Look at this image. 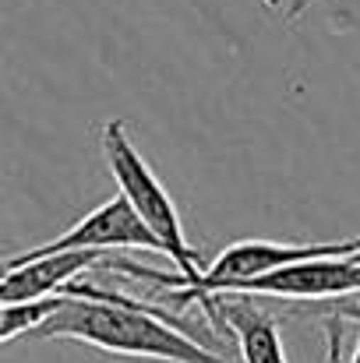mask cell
<instances>
[{"label": "cell", "mask_w": 360, "mask_h": 363, "mask_svg": "<svg viewBox=\"0 0 360 363\" xmlns=\"http://www.w3.org/2000/svg\"><path fill=\"white\" fill-rule=\"evenodd\" d=\"M32 339H71L117 357L163 363H230L191 335L187 321L92 282H67L57 307L28 332Z\"/></svg>", "instance_id": "obj_1"}, {"label": "cell", "mask_w": 360, "mask_h": 363, "mask_svg": "<svg viewBox=\"0 0 360 363\" xmlns=\"http://www.w3.org/2000/svg\"><path fill=\"white\" fill-rule=\"evenodd\" d=\"M350 257H354V261H357V264H360V247H357V250H354V254H350Z\"/></svg>", "instance_id": "obj_11"}, {"label": "cell", "mask_w": 360, "mask_h": 363, "mask_svg": "<svg viewBox=\"0 0 360 363\" xmlns=\"http://www.w3.org/2000/svg\"><path fill=\"white\" fill-rule=\"evenodd\" d=\"M311 4H315V0H290V4H286V21H297Z\"/></svg>", "instance_id": "obj_10"}, {"label": "cell", "mask_w": 360, "mask_h": 363, "mask_svg": "<svg viewBox=\"0 0 360 363\" xmlns=\"http://www.w3.org/2000/svg\"><path fill=\"white\" fill-rule=\"evenodd\" d=\"M107 254L103 250H60L39 257H11L4 261L7 272L0 275V303H32L57 296L67 282L96 268Z\"/></svg>", "instance_id": "obj_6"}, {"label": "cell", "mask_w": 360, "mask_h": 363, "mask_svg": "<svg viewBox=\"0 0 360 363\" xmlns=\"http://www.w3.org/2000/svg\"><path fill=\"white\" fill-rule=\"evenodd\" d=\"M103 155H107V166H110V173H114V180H117L120 194L127 198V205L134 208V216L145 223V230L159 240L163 254L177 264V275L156 272V268L138 264V261H127V257H114L110 268H114V272H131L134 279H148V282H156V286H163V289L191 286V282L202 275V257H198V250L187 243L170 191L159 184V177L152 173V166L145 162V155L134 148V141H131L124 121L103 123Z\"/></svg>", "instance_id": "obj_2"}, {"label": "cell", "mask_w": 360, "mask_h": 363, "mask_svg": "<svg viewBox=\"0 0 360 363\" xmlns=\"http://www.w3.org/2000/svg\"><path fill=\"white\" fill-rule=\"evenodd\" d=\"M124 247H134V250H159V240L145 230V223L134 216V208L127 205L124 194H114L110 201H103L99 208H92L85 219H78L67 233H60L57 240L39 243L32 250H21L14 257H39V254H60V250H124Z\"/></svg>", "instance_id": "obj_5"}, {"label": "cell", "mask_w": 360, "mask_h": 363, "mask_svg": "<svg viewBox=\"0 0 360 363\" xmlns=\"http://www.w3.org/2000/svg\"><path fill=\"white\" fill-rule=\"evenodd\" d=\"M360 247L357 240H339V243H276V240H237L230 243L209 268H202V275L191 282V286H173L166 289L170 300L177 303H195L205 311L209 321H216L212 314V296L216 293H230L237 282L244 279H254V275H265L272 268H283L290 261H300V257H325V254H354Z\"/></svg>", "instance_id": "obj_3"}, {"label": "cell", "mask_w": 360, "mask_h": 363, "mask_svg": "<svg viewBox=\"0 0 360 363\" xmlns=\"http://www.w3.org/2000/svg\"><path fill=\"white\" fill-rule=\"evenodd\" d=\"M230 293L247 296H276V300H339L360 293V264L350 254H325V257H300L265 275L244 279Z\"/></svg>", "instance_id": "obj_4"}, {"label": "cell", "mask_w": 360, "mask_h": 363, "mask_svg": "<svg viewBox=\"0 0 360 363\" xmlns=\"http://www.w3.org/2000/svg\"><path fill=\"white\" fill-rule=\"evenodd\" d=\"M332 314V318H343V321H357L360 325V303L357 300H347V296H339V300H332V303H315V307H307V314Z\"/></svg>", "instance_id": "obj_8"}, {"label": "cell", "mask_w": 360, "mask_h": 363, "mask_svg": "<svg viewBox=\"0 0 360 363\" xmlns=\"http://www.w3.org/2000/svg\"><path fill=\"white\" fill-rule=\"evenodd\" d=\"M329 363H343V318H332V314H329ZM347 363H360V339Z\"/></svg>", "instance_id": "obj_9"}, {"label": "cell", "mask_w": 360, "mask_h": 363, "mask_svg": "<svg viewBox=\"0 0 360 363\" xmlns=\"http://www.w3.org/2000/svg\"><path fill=\"white\" fill-rule=\"evenodd\" d=\"M212 328H227V339L237 342L244 363H286V350L279 339V321L258 307L247 293H216L212 296Z\"/></svg>", "instance_id": "obj_7"}]
</instances>
